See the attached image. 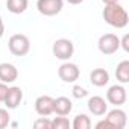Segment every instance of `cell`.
Returning a JSON list of instances; mask_svg holds the SVG:
<instances>
[{
	"mask_svg": "<svg viewBox=\"0 0 129 129\" xmlns=\"http://www.w3.org/2000/svg\"><path fill=\"white\" fill-rule=\"evenodd\" d=\"M72 94H73L75 99H84V97L88 96V90L84 88V87H81V85H75L72 88Z\"/></svg>",
	"mask_w": 129,
	"mask_h": 129,
	"instance_id": "21",
	"label": "cell"
},
{
	"mask_svg": "<svg viewBox=\"0 0 129 129\" xmlns=\"http://www.w3.org/2000/svg\"><path fill=\"white\" fill-rule=\"evenodd\" d=\"M73 111V103L69 97L61 96L53 100V112L56 115H69Z\"/></svg>",
	"mask_w": 129,
	"mask_h": 129,
	"instance_id": "13",
	"label": "cell"
},
{
	"mask_svg": "<svg viewBox=\"0 0 129 129\" xmlns=\"http://www.w3.org/2000/svg\"><path fill=\"white\" fill-rule=\"evenodd\" d=\"M64 8V0H37V9L44 17H55Z\"/></svg>",
	"mask_w": 129,
	"mask_h": 129,
	"instance_id": "6",
	"label": "cell"
},
{
	"mask_svg": "<svg viewBox=\"0 0 129 129\" xmlns=\"http://www.w3.org/2000/svg\"><path fill=\"white\" fill-rule=\"evenodd\" d=\"M96 127H97V129H102V127H105V129H112V127H111V124H109L106 120H100V121L96 124Z\"/></svg>",
	"mask_w": 129,
	"mask_h": 129,
	"instance_id": "24",
	"label": "cell"
},
{
	"mask_svg": "<svg viewBox=\"0 0 129 129\" xmlns=\"http://www.w3.org/2000/svg\"><path fill=\"white\" fill-rule=\"evenodd\" d=\"M90 82L94 85V87H105L108 85L109 82V73L106 69H94L91 73H90Z\"/></svg>",
	"mask_w": 129,
	"mask_h": 129,
	"instance_id": "14",
	"label": "cell"
},
{
	"mask_svg": "<svg viewBox=\"0 0 129 129\" xmlns=\"http://www.w3.org/2000/svg\"><path fill=\"white\" fill-rule=\"evenodd\" d=\"M34 127L35 129H50L52 127V121L47 117H40L34 121Z\"/></svg>",
	"mask_w": 129,
	"mask_h": 129,
	"instance_id": "19",
	"label": "cell"
},
{
	"mask_svg": "<svg viewBox=\"0 0 129 129\" xmlns=\"http://www.w3.org/2000/svg\"><path fill=\"white\" fill-rule=\"evenodd\" d=\"M103 20L105 23H108L109 26L115 27V29H123L127 26L129 21V15L126 12V9L120 5V3H112V5H105L103 8Z\"/></svg>",
	"mask_w": 129,
	"mask_h": 129,
	"instance_id": "1",
	"label": "cell"
},
{
	"mask_svg": "<svg viewBox=\"0 0 129 129\" xmlns=\"http://www.w3.org/2000/svg\"><path fill=\"white\" fill-rule=\"evenodd\" d=\"M120 47H121L124 52H129V35H124V37L120 40Z\"/></svg>",
	"mask_w": 129,
	"mask_h": 129,
	"instance_id": "23",
	"label": "cell"
},
{
	"mask_svg": "<svg viewBox=\"0 0 129 129\" xmlns=\"http://www.w3.org/2000/svg\"><path fill=\"white\" fill-rule=\"evenodd\" d=\"M105 5H112V3H118V0H102Z\"/></svg>",
	"mask_w": 129,
	"mask_h": 129,
	"instance_id": "27",
	"label": "cell"
},
{
	"mask_svg": "<svg viewBox=\"0 0 129 129\" xmlns=\"http://www.w3.org/2000/svg\"><path fill=\"white\" fill-rule=\"evenodd\" d=\"M126 100H127V93H126V88L123 87V84H117V85H112L108 88L106 102H109L111 105H115V106H121L126 103Z\"/></svg>",
	"mask_w": 129,
	"mask_h": 129,
	"instance_id": "7",
	"label": "cell"
},
{
	"mask_svg": "<svg viewBox=\"0 0 129 129\" xmlns=\"http://www.w3.org/2000/svg\"><path fill=\"white\" fill-rule=\"evenodd\" d=\"M67 3H70V5H81L84 0H66Z\"/></svg>",
	"mask_w": 129,
	"mask_h": 129,
	"instance_id": "26",
	"label": "cell"
},
{
	"mask_svg": "<svg viewBox=\"0 0 129 129\" xmlns=\"http://www.w3.org/2000/svg\"><path fill=\"white\" fill-rule=\"evenodd\" d=\"M8 84H5V82H0V102H3L5 100V97H6V94H8Z\"/></svg>",
	"mask_w": 129,
	"mask_h": 129,
	"instance_id": "22",
	"label": "cell"
},
{
	"mask_svg": "<svg viewBox=\"0 0 129 129\" xmlns=\"http://www.w3.org/2000/svg\"><path fill=\"white\" fill-rule=\"evenodd\" d=\"M50 121H52V127L50 129H70L72 127V123H70V120L66 115H58V117H55Z\"/></svg>",
	"mask_w": 129,
	"mask_h": 129,
	"instance_id": "18",
	"label": "cell"
},
{
	"mask_svg": "<svg viewBox=\"0 0 129 129\" xmlns=\"http://www.w3.org/2000/svg\"><path fill=\"white\" fill-rule=\"evenodd\" d=\"M112 129H123L127 123V117H126V112L123 109H120L118 106L115 109H111V111H106V118H105Z\"/></svg>",
	"mask_w": 129,
	"mask_h": 129,
	"instance_id": "8",
	"label": "cell"
},
{
	"mask_svg": "<svg viewBox=\"0 0 129 129\" xmlns=\"http://www.w3.org/2000/svg\"><path fill=\"white\" fill-rule=\"evenodd\" d=\"M73 129H90L91 127V120L87 114H78L73 121H72Z\"/></svg>",
	"mask_w": 129,
	"mask_h": 129,
	"instance_id": "17",
	"label": "cell"
},
{
	"mask_svg": "<svg viewBox=\"0 0 129 129\" xmlns=\"http://www.w3.org/2000/svg\"><path fill=\"white\" fill-rule=\"evenodd\" d=\"M58 76L62 82L66 84H73L79 79L81 76V70L78 67V64L75 62H70V61H64L59 69H58Z\"/></svg>",
	"mask_w": 129,
	"mask_h": 129,
	"instance_id": "4",
	"label": "cell"
},
{
	"mask_svg": "<svg viewBox=\"0 0 129 129\" xmlns=\"http://www.w3.org/2000/svg\"><path fill=\"white\" fill-rule=\"evenodd\" d=\"M18 78V70L11 62H2L0 64V82L12 84Z\"/></svg>",
	"mask_w": 129,
	"mask_h": 129,
	"instance_id": "11",
	"label": "cell"
},
{
	"mask_svg": "<svg viewBox=\"0 0 129 129\" xmlns=\"http://www.w3.org/2000/svg\"><path fill=\"white\" fill-rule=\"evenodd\" d=\"M5 35V23H3V18L0 15V38Z\"/></svg>",
	"mask_w": 129,
	"mask_h": 129,
	"instance_id": "25",
	"label": "cell"
},
{
	"mask_svg": "<svg viewBox=\"0 0 129 129\" xmlns=\"http://www.w3.org/2000/svg\"><path fill=\"white\" fill-rule=\"evenodd\" d=\"M9 121H11V115L8 109L0 108V129H5L6 126H9Z\"/></svg>",
	"mask_w": 129,
	"mask_h": 129,
	"instance_id": "20",
	"label": "cell"
},
{
	"mask_svg": "<svg viewBox=\"0 0 129 129\" xmlns=\"http://www.w3.org/2000/svg\"><path fill=\"white\" fill-rule=\"evenodd\" d=\"M97 47L103 55H114L120 49V38L114 34H103L97 41Z\"/></svg>",
	"mask_w": 129,
	"mask_h": 129,
	"instance_id": "5",
	"label": "cell"
},
{
	"mask_svg": "<svg viewBox=\"0 0 129 129\" xmlns=\"http://www.w3.org/2000/svg\"><path fill=\"white\" fill-rule=\"evenodd\" d=\"M8 49L14 56H26L30 50V40L24 34H14L8 40Z\"/></svg>",
	"mask_w": 129,
	"mask_h": 129,
	"instance_id": "2",
	"label": "cell"
},
{
	"mask_svg": "<svg viewBox=\"0 0 129 129\" xmlns=\"http://www.w3.org/2000/svg\"><path fill=\"white\" fill-rule=\"evenodd\" d=\"M21 100H23V90L20 87H9L3 103L6 105L8 109H15L21 103Z\"/></svg>",
	"mask_w": 129,
	"mask_h": 129,
	"instance_id": "12",
	"label": "cell"
},
{
	"mask_svg": "<svg viewBox=\"0 0 129 129\" xmlns=\"http://www.w3.org/2000/svg\"><path fill=\"white\" fill-rule=\"evenodd\" d=\"M87 106H88V111L93 115H97V117L105 115L106 111H108V102L102 96H93V97H90Z\"/></svg>",
	"mask_w": 129,
	"mask_h": 129,
	"instance_id": "10",
	"label": "cell"
},
{
	"mask_svg": "<svg viewBox=\"0 0 129 129\" xmlns=\"http://www.w3.org/2000/svg\"><path fill=\"white\" fill-rule=\"evenodd\" d=\"M53 97L49 94H43L40 97H37L35 100V111L40 117H49L50 114H53Z\"/></svg>",
	"mask_w": 129,
	"mask_h": 129,
	"instance_id": "9",
	"label": "cell"
},
{
	"mask_svg": "<svg viewBox=\"0 0 129 129\" xmlns=\"http://www.w3.org/2000/svg\"><path fill=\"white\" fill-rule=\"evenodd\" d=\"M115 78L120 84H127L129 82V61L127 59H123L117 64Z\"/></svg>",
	"mask_w": 129,
	"mask_h": 129,
	"instance_id": "15",
	"label": "cell"
},
{
	"mask_svg": "<svg viewBox=\"0 0 129 129\" xmlns=\"http://www.w3.org/2000/svg\"><path fill=\"white\" fill-rule=\"evenodd\" d=\"M29 6V0H6V8L11 14H23Z\"/></svg>",
	"mask_w": 129,
	"mask_h": 129,
	"instance_id": "16",
	"label": "cell"
},
{
	"mask_svg": "<svg viewBox=\"0 0 129 129\" xmlns=\"http://www.w3.org/2000/svg\"><path fill=\"white\" fill-rule=\"evenodd\" d=\"M53 56L59 61H69L75 53V44L69 38H58L52 46Z\"/></svg>",
	"mask_w": 129,
	"mask_h": 129,
	"instance_id": "3",
	"label": "cell"
}]
</instances>
